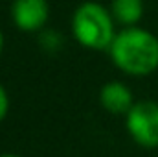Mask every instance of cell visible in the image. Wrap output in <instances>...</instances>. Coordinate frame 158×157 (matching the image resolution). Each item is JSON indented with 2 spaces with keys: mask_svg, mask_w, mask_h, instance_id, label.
Masks as SVG:
<instances>
[{
  "mask_svg": "<svg viewBox=\"0 0 158 157\" xmlns=\"http://www.w3.org/2000/svg\"><path fill=\"white\" fill-rule=\"evenodd\" d=\"M11 19L24 34L40 32L50 19V4L48 0H13Z\"/></svg>",
  "mask_w": 158,
  "mask_h": 157,
  "instance_id": "277c9868",
  "label": "cell"
},
{
  "mask_svg": "<svg viewBox=\"0 0 158 157\" xmlns=\"http://www.w3.org/2000/svg\"><path fill=\"white\" fill-rule=\"evenodd\" d=\"M112 13L99 2H83L72 17V34L81 46L88 50H109L116 37Z\"/></svg>",
  "mask_w": 158,
  "mask_h": 157,
  "instance_id": "7a4b0ae2",
  "label": "cell"
},
{
  "mask_svg": "<svg viewBox=\"0 0 158 157\" xmlns=\"http://www.w3.org/2000/svg\"><path fill=\"white\" fill-rule=\"evenodd\" d=\"M110 13L114 20L123 24L125 28L136 26L143 17V0H112Z\"/></svg>",
  "mask_w": 158,
  "mask_h": 157,
  "instance_id": "8992f818",
  "label": "cell"
},
{
  "mask_svg": "<svg viewBox=\"0 0 158 157\" xmlns=\"http://www.w3.org/2000/svg\"><path fill=\"white\" fill-rule=\"evenodd\" d=\"M7 113H9V94L0 83V122L7 117Z\"/></svg>",
  "mask_w": 158,
  "mask_h": 157,
  "instance_id": "ba28073f",
  "label": "cell"
},
{
  "mask_svg": "<svg viewBox=\"0 0 158 157\" xmlns=\"http://www.w3.org/2000/svg\"><path fill=\"white\" fill-rule=\"evenodd\" d=\"M0 157H22V155H17V154H2Z\"/></svg>",
  "mask_w": 158,
  "mask_h": 157,
  "instance_id": "30bf717a",
  "label": "cell"
},
{
  "mask_svg": "<svg viewBox=\"0 0 158 157\" xmlns=\"http://www.w3.org/2000/svg\"><path fill=\"white\" fill-rule=\"evenodd\" d=\"M99 104L112 115H127L134 105L131 89L121 81H109L99 91Z\"/></svg>",
  "mask_w": 158,
  "mask_h": 157,
  "instance_id": "5b68a950",
  "label": "cell"
},
{
  "mask_svg": "<svg viewBox=\"0 0 158 157\" xmlns=\"http://www.w3.org/2000/svg\"><path fill=\"white\" fill-rule=\"evenodd\" d=\"M2 50H4V34L0 30V56H2Z\"/></svg>",
  "mask_w": 158,
  "mask_h": 157,
  "instance_id": "9c48e42d",
  "label": "cell"
},
{
  "mask_svg": "<svg viewBox=\"0 0 158 157\" xmlns=\"http://www.w3.org/2000/svg\"><path fill=\"white\" fill-rule=\"evenodd\" d=\"M125 126L131 139L147 150L158 148V104L153 100L134 102L125 115Z\"/></svg>",
  "mask_w": 158,
  "mask_h": 157,
  "instance_id": "3957f363",
  "label": "cell"
},
{
  "mask_svg": "<svg viewBox=\"0 0 158 157\" xmlns=\"http://www.w3.org/2000/svg\"><path fill=\"white\" fill-rule=\"evenodd\" d=\"M109 54L121 72L149 76L158 69V37L140 26H129L116 34Z\"/></svg>",
  "mask_w": 158,
  "mask_h": 157,
  "instance_id": "6da1fadb",
  "label": "cell"
},
{
  "mask_svg": "<svg viewBox=\"0 0 158 157\" xmlns=\"http://www.w3.org/2000/svg\"><path fill=\"white\" fill-rule=\"evenodd\" d=\"M40 46L48 52H55L61 48V35L53 30H44L40 34Z\"/></svg>",
  "mask_w": 158,
  "mask_h": 157,
  "instance_id": "52a82bcc",
  "label": "cell"
}]
</instances>
